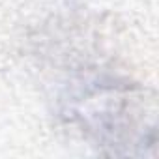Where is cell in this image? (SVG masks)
Returning <instances> with one entry per match:
<instances>
[{
	"instance_id": "obj_1",
	"label": "cell",
	"mask_w": 159,
	"mask_h": 159,
	"mask_svg": "<svg viewBox=\"0 0 159 159\" xmlns=\"http://www.w3.org/2000/svg\"><path fill=\"white\" fill-rule=\"evenodd\" d=\"M66 107V116L71 122H79L88 133L96 135L101 146H111L118 152V146H125L127 153H135L133 148L139 146L144 153V146L153 144V127L137 125L131 114H144L131 107V92L125 86L114 83H92V86L83 88L69 98Z\"/></svg>"
}]
</instances>
